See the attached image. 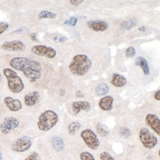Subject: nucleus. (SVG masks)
I'll return each mask as SVG.
<instances>
[{"label":"nucleus","instance_id":"6ab92c4d","mask_svg":"<svg viewBox=\"0 0 160 160\" xmlns=\"http://www.w3.org/2000/svg\"><path fill=\"white\" fill-rule=\"evenodd\" d=\"M136 65L139 66L140 68L142 69L143 73L145 75H148L150 74V68L148 66V63L146 59H145L143 57H139L137 58Z\"/></svg>","mask_w":160,"mask_h":160},{"label":"nucleus","instance_id":"6e6552de","mask_svg":"<svg viewBox=\"0 0 160 160\" xmlns=\"http://www.w3.org/2000/svg\"><path fill=\"white\" fill-rule=\"evenodd\" d=\"M31 52L38 56L46 57L50 59L54 58L57 54L54 48L45 45H35L31 48Z\"/></svg>","mask_w":160,"mask_h":160},{"label":"nucleus","instance_id":"f257e3e1","mask_svg":"<svg viewBox=\"0 0 160 160\" xmlns=\"http://www.w3.org/2000/svg\"><path fill=\"white\" fill-rule=\"evenodd\" d=\"M10 65L13 69L22 72L27 78L35 81L42 77V66L38 61L24 57L11 59Z\"/></svg>","mask_w":160,"mask_h":160},{"label":"nucleus","instance_id":"4468645a","mask_svg":"<svg viewBox=\"0 0 160 160\" xmlns=\"http://www.w3.org/2000/svg\"><path fill=\"white\" fill-rule=\"evenodd\" d=\"M87 26L95 32H103L108 28V23L104 21H89L87 22Z\"/></svg>","mask_w":160,"mask_h":160},{"label":"nucleus","instance_id":"aec40b11","mask_svg":"<svg viewBox=\"0 0 160 160\" xmlns=\"http://www.w3.org/2000/svg\"><path fill=\"white\" fill-rule=\"evenodd\" d=\"M108 92H109V87L106 83H100L95 89V92L98 96L106 95Z\"/></svg>","mask_w":160,"mask_h":160},{"label":"nucleus","instance_id":"c85d7f7f","mask_svg":"<svg viewBox=\"0 0 160 160\" xmlns=\"http://www.w3.org/2000/svg\"><path fill=\"white\" fill-rule=\"evenodd\" d=\"M78 23V19L76 17H74V16H72L69 18V19L66 20V21L63 22V24H66V25H69L72 27H75Z\"/></svg>","mask_w":160,"mask_h":160},{"label":"nucleus","instance_id":"2eb2a0df","mask_svg":"<svg viewBox=\"0 0 160 160\" xmlns=\"http://www.w3.org/2000/svg\"><path fill=\"white\" fill-rule=\"evenodd\" d=\"M40 98V95L38 92L33 91L30 92V93L27 94V95L24 96V103H25L26 106H32L36 105L37 102H38Z\"/></svg>","mask_w":160,"mask_h":160},{"label":"nucleus","instance_id":"5701e85b","mask_svg":"<svg viewBox=\"0 0 160 160\" xmlns=\"http://www.w3.org/2000/svg\"><path fill=\"white\" fill-rule=\"evenodd\" d=\"M57 13H54V12L49 11H41L38 15V19H43V18H55L57 17Z\"/></svg>","mask_w":160,"mask_h":160},{"label":"nucleus","instance_id":"cd10ccee","mask_svg":"<svg viewBox=\"0 0 160 160\" xmlns=\"http://www.w3.org/2000/svg\"><path fill=\"white\" fill-rule=\"evenodd\" d=\"M125 54H126V56L127 58H133L136 55V50L133 47H129V48L126 49Z\"/></svg>","mask_w":160,"mask_h":160},{"label":"nucleus","instance_id":"393cba45","mask_svg":"<svg viewBox=\"0 0 160 160\" xmlns=\"http://www.w3.org/2000/svg\"><path fill=\"white\" fill-rule=\"evenodd\" d=\"M119 134H120L121 137H123L125 139H126L131 137V131L130 129L127 128V127H121L120 130H119Z\"/></svg>","mask_w":160,"mask_h":160},{"label":"nucleus","instance_id":"2f4dec72","mask_svg":"<svg viewBox=\"0 0 160 160\" xmlns=\"http://www.w3.org/2000/svg\"><path fill=\"white\" fill-rule=\"evenodd\" d=\"M24 160H39V155L36 152H32L28 157H26Z\"/></svg>","mask_w":160,"mask_h":160},{"label":"nucleus","instance_id":"39448f33","mask_svg":"<svg viewBox=\"0 0 160 160\" xmlns=\"http://www.w3.org/2000/svg\"><path fill=\"white\" fill-rule=\"evenodd\" d=\"M139 138L145 148L152 149L158 143V139L154 134L146 128L140 129L139 133Z\"/></svg>","mask_w":160,"mask_h":160},{"label":"nucleus","instance_id":"c9c22d12","mask_svg":"<svg viewBox=\"0 0 160 160\" xmlns=\"http://www.w3.org/2000/svg\"><path fill=\"white\" fill-rule=\"evenodd\" d=\"M139 30H140V31H145V27H141V28H139Z\"/></svg>","mask_w":160,"mask_h":160},{"label":"nucleus","instance_id":"f3484780","mask_svg":"<svg viewBox=\"0 0 160 160\" xmlns=\"http://www.w3.org/2000/svg\"><path fill=\"white\" fill-rule=\"evenodd\" d=\"M111 83L114 87L120 88L126 85L127 80L126 78L120 74L114 73L112 76V79H111Z\"/></svg>","mask_w":160,"mask_h":160},{"label":"nucleus","instance_id":"f704fd0d","mask_svg":"<svg viewBox=\"0 0 160 160\" xmlns=\"http://www.w3.org/2000/svg\"><path fill=\"white\" fill-rule=\"evenodd\" d=\"M36 33H32V34L30 35V37H31V38H32V39H33L34 41H36Z\"/></svg>","mask_w":160,"mask_h":160},{"label":"nucleus","instance_id":"9b49d317","mask_svg":"<svg viewBox=\"0 0 160 160\" xmlns=\"http://www.w3.org/2000/svg\"><path fill=\"white\" fill-rule=\"evenodd\" d=\"M145 122L157 135H160V120L159 117L154 114H148L145 117Z\"/></svg>","mask_w":160,"mask_h":160},{"label":"nucleus","instance_id":"e433bc0d","mask_svg":"<svg viewBox=\"0 0 160 160\" xmlns=\"http://www.w3.org/2000/svg\"><path fill=\"white\" fill-rule=\"evenodd\" d=\"M0 160H3V157H2V153L1 151H0Z\"/></svg>","mask_w":160,"mask_h":160},{"label":"nucleus","instance_id":"a211bd4d","mask_svg":"<svg viewBox=\"0 0 160 160\" xmlns=\"http://www.w3.org/2000/svg\"><path fill=\"white\" fill-rule=\"evenodd\" d=\"M52 144L55 151L58 152H61L64 150L65 143L63 139L60 137H54L52 139Z\"/></svg>","mask_w":160,"mask_h":160},{"label":"nucleus","instance_id":"1a4fd4ad","mask_svg":"<svg viewBox=\"0 0 160 160\" xmlns=\"http://www.w3.org/2000/svg\"><path fill=\"white\" fill-rule=\"evenodd\" d=\"M19 126V121L13 117H7L4 122L0 125V131L2 134H9L12 131L15 130Z\"/></svg>","mask_w":160,"mask_h":160},{"label":"nucleus","instance_id":"c756f323","mask_svg":"<svg viewBox=\"0 0 160 160\" xmlns=\"http://www.w3.org/2000/svg\"><path fill=\"white\" fill-rule=\"evenodd\" d=\"M100 158L101 160H115L112 155L109 154L106 151H103L100 154Z\"/></svg>","mask_w":160,"mask_h":160},{"label":"nucleus","instance_id":"72a5a7b5","mask_svg":"<svg viewBox=\"0 0 160 160\" xmlns=\"http://www.w3.org/2000/svg\"><path fill=\"white\" fill-rule=\"evenodd\" d=\"M154 98L156 100H160V91L159 90H158L157 92H156V93H155V95H154Z\"/></svg>","mask_w":160,"mask_h":160},{"label":"nucleus","instance_id":"423d86ee","mask_svg":"<svg viewBox=\"0 0 160 160\" xmlns=\"http://www.w3.org/2000/svg\"><path fill=\"white\" fill-rule=\"evenodd\" d=\"M81 137L85 144L92 150H96L100 147V142L97 134L92 129H84L81 132Z\"/></svg>","mask_w":160,"mask_h":160},{"label":"nucleus","instance_id":"4be33fe9","mask_svg":"<svg viewBox=\"0 0 160 160\" xmlns=\"http://www.w3.org/2000/svg\"><path fill=\"white\" fill-rule=\"evenodd\" d=\"M81 125L79 122H72L68 126V132L71 136H74L78 131L81 128Z\"/></svg>","mask_w":160,"mask_h":160},{"label":"nucleus","instance_id":"412c9836","mask_svg":"<svg viewBox=\"0 0 160 160\" xmlns=\"http://www.w3.org/2000/svg\"><path fill=\"white\" fill-rule=\"evenodd\" d=\"M96 130L98 131V134L101 137H107L109 134V130L106 125L98 122L96 125Z\"/></svg>","mask_w":160,"mask_h":160},{"label":"nucleus","instance_id":"9d476101","mask_svg":"<svg viewBox=\"0 0 160 160\" xmlns=\"http://www.w3.org/2000/svg\"><path fill=\"white\" fill-rule=\"evenodd\" d=\"M1 48L5 51L11 52H17V51H23L26 49V45L24 42L19 40L11 41V42H5L2 44Z\"/></svg>","mask_w":160,"mask_h":160},{"label":"nucleus","instance_id":"b1692460","mask_svg":"<svg viewBox=\"0 0 160 160\" xmlns=\"http://www.w3.org/2000/svg\"><path fill=\"white\" fill-rule=\"evenodd\" d=\"M50 37L52 38V40L56 42L63 43L67 41V37L61 34H52L50 35Z\"/></svg>","mask_w":160,"mask_h":160},{"label":"nucleus","instance_id":"f03ea898","mask_svg":"<svg viewBox=\"0 0 160 160\" xmlns=\"http://www.w3.org/2000/svg\"><path fill=\"white\" fill-rule=\"evenodd\" d=\"M92 65V61L87 55L80 54L74 57L72 61L69 63V69L72 75L83 76L89 71Z\"/></svg>","mask_w":160,"mask_h":160},{"label":"nucleus","instance_id":"f8f14e48","mask_svg":"<svg viewBox=\"0 0 160 160\" xmlns=\"http://www.w3.org/2000/svg\"><path fill=\"white\" fill-rule=\"evenodd\" d=\"M4 102L7 108L11 112H18L22 108V102L18 99H14L11 97H6L4 99Z\"/></svg>","mask_w":160,"mask_h":160},{"label":"nucleus","instance_id":"7ed1b4c3","mask_svg":"<svg viewBox=\"0 0 160 160\" xmlns=\"http://www.w3.org/2000/svg\"><path fill=\"white\" fill-rule=\"evenodd\" d=\"M58 115L52 110H47L41 114L38 120V128L42 131H48L56 126Z\"/></svg>","mask_w":160,"mask_h":160},{"label":"nucleus","instance_id":"473e14b6","mask_svg":"<svg viewBox=\"0 0 160 160\" xmlns=\"http://www.w3.org/2000/svg\"><path fill=\"white\" fill-rule=\"evenodd\" d=\"M83 2V0H70V1H69V3H70L72 5H74V6H78L79 5H81V4Z\"/></svg>","mask_w":160,"mask_h":160},{"label":"nucleus","instance_id":"bb28decb","mask_svg":"<svg viewBox=\"0 0 160 160\" xmlns=\"http://www.w3.org/2000/svg\"><path fill=\"white\" fill-rule=\"evenodd\" d=\"M80 159L81 160H95L94 156L88 151H83V152L81 153Z\"/></svg>","mask_w":160,"mask_h":160},{"label":"nucleus","instance_id":"7c9ffc66","mask_svg":"<svg viewBox=\"0 0 160 160\" xmlns=\"http://www.w3.org/2000/svg\"><path fill=\"white\" fill-rule=\"evenodd\" d=\"M9 28V24L7 22H0V35L2 34L4 32L6 31Z\"/></svg>","mask_w":160,"mask_h":160},{"label":"nucleus","instance_id":"a878e982","mask_svg":"<svg viewBox=\"0 0 160 160\" xmlns=\"http://www.w3.org/2000/svg\"><path fill=\"white\" fill-rule=\"evenodd\" d=\"M136 25V22L132 21V20H129V21H125L123 22H122L120 24L121 28L124 30H127V29H131L133 27H134Z\"/></svg>","mask_w":160,"mask_h":160},{"label":"nucleus","instance_id":"20e7f679","mask_svg":"<svg viewBox=\"0 0 160 160\" xmlns=\"http://www.w3.org/2000/svg\"><path fill=\"white\" fill-rule=\"evenodd\" d=\"M3 74L7 78L8 88L12 92L17 94L24 89L23 81L15 71L9 68H5L3 69Z\"/></svg>","mask_w":160,"mask_h":160},{"label":"nucleus","instance_id":"dca6fc26","mask_svg":"<svg viewBox=\"0 0 160 160\" xmlns=\"http://www.w3.org/2000/svg\"><path fill=\"white\" fill-rule=\"evenodd\" d=\"M113 102H114V98L112 96H105L99 101V107L101 110L108 112L113 108Z\"/></svg>","mask_w":160,"mask_h":160},{"label":"nucleus","instance_id":"4c0bfd02","mask_svg":"<svg viewBox=\"0 0 160 160\" xmlns=\"http://www.w3.org/2000/svg\"><path fill=\"white\" fill-rule=\"evenodd\" d=\"M1 81H2V75L1 74H0V83H1Z\"/></svg>","mask_w":160,"mask_h":160},{"label":"nucleus","instance_id":"ddd939ff","mask_svg":"<svg viewBox=\"0 0 160 160\" xmlns=\"http://www.w3.org/2000/svg\"><path fill=\"white\" fill-rule=\"evenodd\" d=\"M73 112L75 114H79L81 111L89 112L91 109V104L86 100H80V101L74 102L72 105Z\"/></svg>","mask_w":160,"mask_h":160},{"label":"nucleus","instance_id":"0eeeda50","mask_svg":"<svg viewBox=\"0 0 160 160\" xmlns=\"http://www.w3.org/2000/svg\"><path fill=\"white\" fill-rule=\"evenodd\" d=\"M32 146V139L28 136H22L12 143V150L15 152L22 153L28 151Z\"/></svg>","mask_w":160,"mask_h":160}]
</instances>
